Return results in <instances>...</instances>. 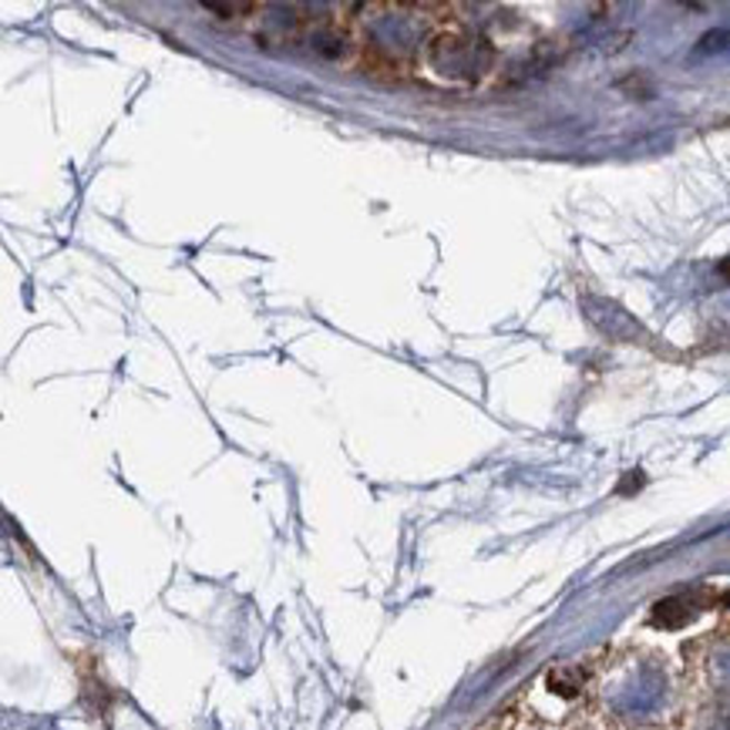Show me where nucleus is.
Segmentation results:
<instances>
[{
  "instance_id": "f257e3e1",
  "label": "nucleus",
  "mask_w": 730,
  "mask_h": 730,
  "mask_svg": "<svg viewBox=\"0 0 730 730\" xmlns=\"http://www.w3.org/2000/svg\"><path fill=\"white\" fill-rule=\"evenodd\" d=\"M717 51H730V31H710L700 38L697 54H717Z\"/></svg>"
},
{
  "instance_id": "f03ea898",
  "label": "nucleus",
  "mask_w": 730,
  "mask_h": 730,
  "mask_svg": "<svg viewBox=\"0 0 730 730\" xmlns=\"http://www.w3.org/2000/svg\"><path fill=\"white\" fill-rule=\"evenodd\" d=\"M720 276H723V280H730V256H727V260H720Z\"/></svg>"
}]
</instances>
